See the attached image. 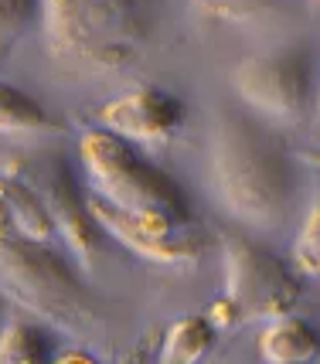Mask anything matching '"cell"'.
I'll use <instances>...</instances> for the list:
<instances>
[{
	"label": "cell",
	"instance_id": "18",
	"mask_svg": "<svg viewBox=\"0 0 320 364\" xmlns=\"http://www.w3.org/2000/svg\"><path fill=\"white\" fill-rule=\"evenodd\" d=\"M208 320L218 327V331H232V327H239L242 323V317H239V310L232 306V300L228 296H218V300H211V306H208Z\"/></svg>",
	"mask_w": 320,
	"mask_h": 364
},
{
	"label": "cell",
	"instance_id": "21",
	"mask_svg": "<svg viewBox=\"0 0 320 364\" xmlns=\"http://www.w3.org/2000/svg\"><path fill=\"white\" fill-rule=\"evenodd\" d=\"M306 160H314V164H320V154H310V157H306Z\"/></svg>",
	"mask_w": 320,
	"mask_h": 364
},
{
	"label": "cell",
	"instance_id": "19",
	"mask_svg": "<svg viewBox=\"0 0 320 364\" xmlns=\"http://www.w3.org/2000/svg\"><path fill=\"white\" fill-rule=\"evenodd\" d=\"M7 235H17V228H14V218H11V208H7V198L0 191V238Z\"/></svg>",
	"mask_w": 320,
	"mask_h": 364
},
{
	"label": "cell",
	"instance_id": "10",
	"mask_svg": "<svg viewBox=\"0 0 320 364\" xmlns=\"http://www.w3.org/2000/svg\"><path fill=\"white\" fill-rule=\"evenodd\" d=\"M259 354L272 364L314 361L320 354V333L306 320L293 317V314L272 317L259 331Z\"/></svg>",
	"mask_w": 320,
	"mask_h": 364
},
{
	"label": "cell",
	"instance_id": "17",
	"mask_svg": "<svg viewBox=\"0 0 320 364\" xmlns=\"http://www.w3.org/2000/svg\"><path fill=\"white\" fill-rule=\"evenodd\" d=\"M293 259H297V266L304 272L320 276V191L314 198V205H310V211H306L300 235L293 242Z\"/></svg>",
	"mask_w": 320,
	"mask_h": 364
},
{
	"label": "cell",
	"instance_id": "6",
	"mask_svg": "<svg viewBox=\"0 0 320 364\" xmlns=\"http://www.w3.org/2000/svg\"><path fill=\"white\" fill-rule=\"evenodd\" d=\"M232 85L242 95V102L256 112L279 123H297L306 112L310 92H314L310 55L304 48H279V51L252 55L232 72Z\"/></svg>",
	"mask_w": 320,
	"mask_h": 364
},
{
	"label": "cell",
	"instance_id": "11",
	"mask_svg": "<svg viewBox=\"0 0 320 364\" xmlns=\"http://www.w3.org/2000/svg\"><path fill=\"white\" fill-rule=\"evenodd\" d=\"M0 191H4V198H7V208H11L17 235L34 238V242H48L51 235H58L55 218H51V211L45 208L41 194H38L21 174L0 171Z\"/></svg>",
	"mask_w": 320,
	"mask_h": 364
},
{
	"label": "cell",
	"instance_id": "8",
	"mask_svg": "<svg viewBox=\"0 0 320 364\" xmlns=\"http://www.w3.org/2000/svg\"><path fill=\"white\" fill-rule=\"evenodd\" d=\"M0 171H11V174H21L28 184H31L45 208L55 218V228L58 235L65 238V245L79 255L82 262H89L92 252L99 245V228L92 211H89V198H82L75 181L68 174V164L55 154H41V157H14L4 160Z\"/></svg>",
	"mask_w": 320,
	"mask_h": 364
},
{
	"label": "cell",
	"instance_id": "13",
	"mask_svg": "<svg viewBox=\"0 0 320 364\" xmlns=\"http://www.w3.org/2000/svg\"><path fill=\"white\" fill-rule=\"evenodd\" d=\"M0 133H62V123L38 99L0 82Z\"/></svg>",
	"mask_w": 320,
	"mask_h": 364
},
{
	"label": "cell",
	"instance_id": "14",
	"mask_svg": "<svg viewBox=\"0 0 320 364\" xmlns=\"http://www.w3.org/2000/svg\"><path fill=\"white\" fill-rule=\"evenodd\" d=\"M51 350L45 337L31 323H11L0 331V364H41L48 361Z\"/></svg>",
	"mask_w": 320,
	"mask_h": 364
},
{
	"label": "cell",
	"instance_id": "7",
	"mask_svg": "<svg viewBox=\"0 0 320 364\" xmlns=\"http://www.w3.org/2000/svg\"><path fill=\"white\" fill-rule=\"evenodd\" d=\"M89 211L96 225L112 235L119 245H127L133 255H140L146 262H160V266H194L205 249H208V235L205 228L194 222H171V218H157V215H137L127 208L106 201L102 194L89 191Z\"/></svg>",
	"mask_w": 320,
	"mask_h": 364
},
{
	"label": "cell",
	"instance_id": "5",
	"mask_svg": "<svg viewBox=\"0 0 320 364\" xmlns=\"http://www.w3.org/2000/svg\"><path fill=\"white\" fill-rule=\"evenodd\" d=\"M225 296L245 320H272L289 314L300 300V279L283 259L242 235L222 242Z\"/></svg>",
	"mask_w": 320,
	"mask_h": 364
},
{
	"label": "cell",
	"instance_id": "4",
	"mask_svg": "<svg viewBox=\"0 0 320 364\" xmlns=\"http://www.w3.org/2000/svg\"><path fill=\"white\" fill-rule=\"evenodd\" d=\"M0 293L55 327H82L92 320V296L75 272L34 238H0Z\"/></svg>",
	"mask_w": 320,
	"mask_h": 364
},
{
	"label": "cell",
	"instance_id": "15",
	"mask_svg": "<svg viewBox=\"0 0 320 364\" xmlns=\"http://www.w3.org/2000/svg\"><path fill=\"white\" fill-rule=\"evenodd\" d=\"M194 11L208 21H225V24H242L256 17L272 14L283 0H191Z\"/></svg>",
	"mask_w": 320,
	"mask_h": 364
},
{
	"label": "cell",
	"instance_id": "16",
	"mask_svg": "<svg viewBox=\"0 0 320 364\" xmlns=\"http://www.w3.org/2000/svg\"><path fill=\"white\" fill-rule=\"evenodd\" d=\"M34 14H38V0H0V65L11 58Z\"/></svg>",
	"mask_w": 320,
	"mask_h": 364
},
{
	"label": "cell",
	"instance_id": "3",
	"mask_svg": "<svg viewBox=\"0 0 320 364\" xmlns=\"http://www.w3.org/2000/svg\"><path fill=\"white\" fill-rule=\"evenodd\" d=\"M79 157L92 194H102L106 201L137 215L191 222L184 191L119 133L106 127L85 129L79 140Z\"/></svg>",
	"mask_w": 320,
	"mask_h": 364
},
{
	"label": "cell",
	"instance_id": "9",
	"mask_svg": "<svg viewBox=\"0 0 320 364\" xmlns=\"http://www.w3.org/2000/svg\"><path fill=\"white\" fill-rule=\"evenodd\" d=\"M96 119L99 127L119 133L129 143L164 146L184 127V102L157 85H133L106 99L96 109Z\"/></svg>",
	"mask_w": 320,
	"mask_h": 364
},
{
	"label": "cell",
	"instance_id": "12",
	"mask_svg": "<svg viewBox=\"0 0 320 364\" xmlns=\"http://www.w3.org/2000/svg\"><path fill=\"white\" fill-rule=\"evenodd\" d=\"M215 333H218V327L208 320V314H188V317H177L174 323L164 331L160 361L164 364L201 361V358L215 348Z\"/></svg>",
	"mask_w": 320,
	"mask_h": 364
},
{
	"label": "cell",
	"instance_id": "20",
	"mask_svg": "<svg viewBox=\"0 0 320 364\" xmlns=\"http://www.w3.org/2000/svg\"><path fill=\"white\" fill-rule=\"evenodd\" d=\"M75 358H79V361H92V354H89V350H62V354H55V361H75Z\"/></svg>",
	"mask_w": 320,
	"mask_h": 364
},
{
	"label": "cell",
	"instance_id": "22",
	"mask_svg": "<svg viewBox=\"0 0 320 364\" xmlns=\"http://www.w3.org/2000/svg\"><path fill=\"white\" fill-rule=\"evenodd\" d=\"M317 4H320V0H317Z\"/></svg>",
	"mask_w": 320,
	"mask_h": 364
},
{
	"label": "cell",
	"instance_id": "1",
	"mask_svg": "<svg viewBox=\"0 0 320 364\" xmlns=\"http://www.w3.org/2000/svg\"><path fill=\"white\" fill-rule=\"evenodd\" d=\"M211 181L225 211L256 228L279 222L297 191L283 140L239 112L211 127Z\"/></svg>",
	"mask_w": 320,
	"mask_h": 364
},
{
	"label": "cell",
	"instance_id": "2",
	"mask_svg": "<svg viewBox=\"0 0 320 364\" xmlns=\"http://www.w3.org/2000/svg\"><path fill=\"white\" fill-rule=\"evenodd\" d=\"M51 55L92 72L129 65L150 41L146 0H41Z\"/></svg>",
	"mask_w": 320,
	"mask_h": 364
}]
</instances>
